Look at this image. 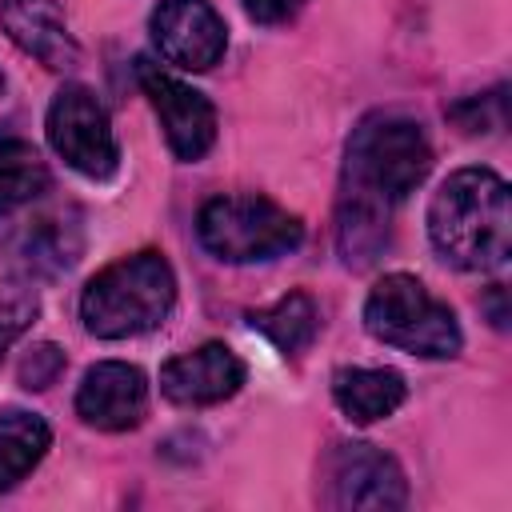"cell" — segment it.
Instances as JSON below:
<instances>
[{
	"label": "cell",
	"mask_w": 512,
	"mask_h": 512,
	"mask_svg": "<svg viewBox=\"0 0 512 512\" xmlns=\"http://www.w3.org/2000/svg\"><path fill=\"white\" fill-rule=\"evenodd\" d=\"M252 328H260L284 356H296L300 348L312 344V336L320 328V308H316V300L308 292H288L272 308L256 312Z\"/></svg>",
	"instance_id": "17"
},
{
	"label": "cell",
	"mask_w": 512,
	"mask_h": 512,
	"mask_svg": "<svg viewBox=\"0 0 512 512\" xmlns=\"http://www.w3.org/2000/svg\"><path fill=\"white\" fill-rule=\"evenodd\" d=\"M504 104V88H496V92H488V96H472V100H464V104H456L448 116L460 124V132H492V128H500L496 120H488V108H500Z\"/></svg>",
	"instance_id": "20"
},
{
	"label": "cell",
	"mask_w": 512,
	"mask_h": 512,
	"mask_svg": "<svg viewBox=\"0 0 512 512\" xmlns=\"http://www.w3.org/2000/svg\"><path fill=\"white\" fill-rule=\"evenodd\" d=\"M148 412V380L136 364L104 360L84 372L76 392V416L100 432H128Z\"/></svg>",
	"instance_id": "10"
},
{
	"label": "cell",
	"mask_w": 512,
	"mask_h": 512,
	"mask_svg": "<svg viewBox=\"0 0 512 512\" xmlns=\"http://www.w3.org/2000/svg\"><path fill=\"white\" fill-rule=\"evenodd\" d=\"M488 316H492V328H508V308H504V288L500 284L488 288Z\"/></svg>",
	"instance_id": "22"
},
{
	"label": "cell",
	"mask_w": 512,
	"mask_h": 512,
	"mask_svg": "<svg viewBox=\"0 0 512 512\" xmlns=\"http://www.w3.org/2000/svg\"><path fill=\"white\" fill-rule=\"evenodd\" d=\"M80 224L76 216L68 212H48V216H36L28 220L24 228L12 232L8 240V264L16 276L24 280H48V276H60L76 264L80 256Z\"/></svg>",
	"instance_id": "13"
},
{
	"label": "cell",
	"mask_w": 512,
	"mask_h": 512,
	"mask_svg": "<svg viewBox=\"0 0 512 512\" xmlns=\"http://www.w3.org/2000/svg\"><path fill=\"white\" fill-rule=\"evenodd\" d=\"M244 384V360L228 344H200L172 356L160 368V392L180 408H208L236 396Z\"/></svg>",
	"instance_id": "11"
},
{
	"label": "cell",
	"mask_w": 512,
	"mask_h": 512,
	"mask_svg": "<svg viewBox=\"0 0 512 512\" xmlns=\"http://www.w3.org/2000/svg\"><path fill=\"white\" fill-rule=\"evenodd\" d=\"M48 192V164L28 140H0V220Z\"/></svg>",
	"instance_id": "16"
},
{
	"label": "cell",
	"mask_w": 512,
	"mask_h": 512,
	"mask_svg": "<svg viewBox=\"0 0 512 512\" xmlns=\"http://www.w3.org/2000/svg\"><path fill=\"white\" fill-rule=\"evenodd\" d=\"M432 168L428 136L400 112H372L352 128L336 200V244L344 264L368 268L392 240V208Z\"/></svg>",
	"instance_id": "1"
},
{
	"label": "cell",
	"mask_w": 512,
	"mask_h": 512,
	"mask_svg": "<svg viewBox=\"0 0 512 512\" xmlns=\"http://www.w3.org/2000/svg\"><path fill=\"white\" fill-rule=\"evenodd\" d=\"M0 28L20 52L52 72H72L80 64L76 36L56 0H0Z\"/></svg>",
	"instance_id": "12"
},
{
	"label": "cell",
	"mask_w": 512,
	"mask_h": 512,
	"mask_svg": "<svg viewBox=\"0 0 512 512\" xmlns=\"http://www.w3.org/2000/svg\"><path fill=\"white\" fill-rule=\"evenodd\" d=\"M300 8H304V0H244V12L256 24H288Z\"/></svg>",
	"instance_id": "21"
},
{
	"label": "cell",
	"mask_w": 512,
	"mask_h": 512,
	"mask_svg": "<svg viewBox=\"0 0 512 512\" xmlns=\"http://www.w3.org/2000/svg\"><path fill=\"white\" fill-rule=\"evenodd\" d=\"M0 88H4V76H0Z\"/></svg>",
	"instance_id": "23"
},
{
	"label": "cell",
	"mask_w": 512,
	"mask_h": 512,
	"mask_svg": "<svg viewBox=\"0 0 512 512\" xmlns=\"http://www.w3.org/2000/svg\"><path fill=\"white\" fill-rule=\"evenodd\" d=\"M136 76H140V88H144V96L152 100V108L160 116V128H164V140H168L172 156L176 160H200L216 140L212 100L204 92H196L192 84L176 80L172 72H164L152 60H136Z\"/></svg>",
	"instance_id": "8"
},
{
	"label": "cell",
	"mask_w": 512,
	"mask_h": 512,
	"mask_svg": "<svg viewBox=\"0 0 512 512\" xmlns=\"http://www.w3.org/2000/svg\"><path fill=\"white\" fill-rule=\"evenodd\" d=\"M324 504L392 512L408 504V480L400 464L376 444H336L324 460Z\"/></svg>",
	"instance_id": "7"
},
{
	"label": "cell",
	"mask_w": 512,
	"mask_h": 512,
	"mask_svg": "<svg viewBox=\"0 0 512 512\" xmlns=\"http://www.w3.org/2000/svg\"><path fill=\"white\" fill-rule=\"evenodd\" d=\"M52 428L24 408L0 412V492L16 488L48 452Z\"/></svg>",
	"instance_id": "15"
},
{
	"label": "cell",
	"mask_w": 512,
	"mask_h": 512,
	"mask_svg": "<svg viewBox=\"0 0 512 512\" xmlns=\"http://www.w3.org/2000/svg\"><path fill=\"white\" fill-rule=\"evenodd\" d=\"M364 328L380 344H392V348L424 356V360H448L464 344L456 312L444 300H436L408 272H392L368 292Z\"/></svg>",
	"instance_id": "4"
},
{
	"label": "cell",
	"mask_w": 512,
	"mask_h": 512,
	"mask_svg": "<svg viewBox=\"0 0 512 512\" xmlns=\"http://www.w3.org/2000/svg\"><path fill=\"white\" fill-rule=\"evenodd\" d=\"M36 320V296L28 288L0 284V356L12 348V340Z\"/></svg>",
	"instance_id": "18"
},
{
	"label": "cell",
	"mask_w": 512,
	"mask_h": 512,
	"mask_svg": "<svg viewBox=\"0 0 512 512\" xmlns=\"http://www.w3.org/2000/svg\"><path fill=\"white\" fill-rule=\"evenodd\" d=\"M148 28L156 52L184 72H208L228 48V28L208 0H160Z\"/></svg>",
	"instance_id": "9"
},
{
	"label": "cell",
	"mask_w": 512,
	"mask_h": 512,
	"mask_svg": "<svg viewBox=\"0 0 512 512\" xmlns=\"http://www.w3.org/2000/svg\"><path fill=\"white\" fill-rule=\"evenodd\" d=\"M60 372H64V352L56 344H36L20 364V384L24 388H48Z\"/></svg>",
	"instance_id": "19"
},
{
	"label": "cell",
	"mask_w": 512,
	"mask_h": 512,
	"mask_svg": "<svg viewBox=\"0 0 512 512\" xmlns=\"http://www.w3.org/2000/svg\"><path fill=\"white\" fill-rule=\"evenodd\" d=\"M176 276L160 252H136L100 268L80 296V320L100 340H128L168 320Z\"/></svg>",
	"instance_id": "3"
},
{
	"label": "cell",
	"mask_w": 512,
	"mask_h": 512,
	"mask_svg": "<svg viewBox=\"0 0 512 512\" xmlns=\"http://www.w3.org/2000/svg\"><path fill=\"white\" fill-rule=\"evenodd\" d=\"M408 396V384L392 368H340L332 376V400L352 424H376L392 416Z\"/></svg>",
	"instance_id": "14"
},
{
	"label": "cell",
	"mask_w": 512,
	"mask_h": 512,
	"mask_svg": "<svg viewBox=\"0 0 512 512\" xmlns=\"http://www.w3.org/2000/svg\"><path fill=\"white\" fill-rule=\"evenodd\" d=\"M200 244L224 264L276 260L304 240V224L268 196H212L196 216Z\"/></svg>",
	"instance_id": "5"
},
{
	"label": "cell",
	"mask_w": 512,
	"mask_h": 512,
	"mask_svg": "<svg viewBox=\"0 0 512 512\" xmlns=\"http://www.w3.org/2000/svg\"><path fill=\"white\" fill-rule=\"evenodd\" d=\"M48 144L52 152L88 180H108L120 168V144L112 136L104 104L84 84H64L48 104Z\"/></svg>",
	"instance_id": "6"
},
{
	"label": "cell",
	"mask_w": 512,
	"mask_h": 512,
	"mask_svg": "<svg viewBox=\"0 0 512 512\" xmlns=\"http://www.w3.org/2000/svg\"><path fill=\"white\" fill-rule=\"evenodd\" d=\"M428 236L436 252L464 272H492L512 248V200L492 168L452 172L428 204Z\"/></svg>",
	"instance_id": "2"
}]
</instances>
